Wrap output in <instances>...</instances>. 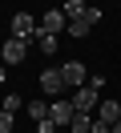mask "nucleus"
Wrapping results in <instances>:
<instances>
[{"label": "nucleus", "mask_w": 121, "mask_h": 133, "mask_svg": "<svg viewBox=\"0 0 121 133\" xmlns=\"http://www.w3.org/2000/svg\"><path fill=\"white\" fill-rule=\"evenodd\" d=\"M93 117H97V121H105V125H113V121L121 117V101H101Z\"/></svg>", "instance_id": "6e6552de"}, {"label": "nucleus", "mask_w": 121, "mask_h": 133, "mask_svg": "<svg viewBox=\"0 0 121 133\" xmlns=\"http://www.w3.org/2000/svg\"><path fill=\"white\" fill-rule=\"evenodd\" d=\"M4 73H8V65H0V85H4Z\"/></svg>", "instance_id": "a211bd4d"}, {"label": "nucleus", "mask_w": 121, "mask_h": 133, "mask_svg": "<svg viewBox=\"0 0 121 133\" xmlns=\"http://www.w3.org/2000/svg\"><path fill=\"white\" fill-rule=\"evenodd\" d=\"M61 73H65V85H69V89H85L89 85V69L81 65V61H65Z\"/></svg>", "instance_id": "7ed1b4c3"}, {"label": "nucleus", "mask_w": 121, "mask_h": 133, "mask_svg": "<svg viewBox=\"0 0 121 133\" xmlns=\"http://www.w3.org/2000/svg\"><path fill=\"white\" fill-rule=\"evenodd\" d=\"M73 109L77 113H97V105H101V93L93 89V85H85V89H73Z\"/></svg>", "instance_id": "f03ea898"}, {"label": "nucleus", "mask_w": 121, "mask_h": 133, "mask_svg": "<svg viewBox=\"0 0 121 133\" xmlns=\"http://www.w3.org/2000/svg\"><path fill=\"white\" fill-rule=\"evenodd\" d=\"M56 121V129H69L73 117H77V109H73V101H53V113H48Z\"/></svg>", "instance_id": "423d86ee"}, {"label": "nucleus", "mask_w": 121, "mask_h": 133, "mask_svg": "<svg viewBox=\"0 0 121 133\" xmlns=\"http://www.w3.org/2000/svg\"><path fill=\"white\" fill-rule=\"evenodd\" d=\"M40 89H44V97L53 101L56 93L69 89V85H65V73H61V69H44V73H40Z\"/></svg>", "instance_id": "20e7f679"}, {"label": "nucleus", "mask_w": 121, "mask_h": 133, "mask_svg": "<svg viewBox=\"0 0 121 133\" xmlns=\"http://www.w3.org/2000/svg\"><path fill=\"white\" fill-rule=\"evenodd\" d=\"M12 125H16V117H12V113H4V109H0V133H12Z\"/></svg>", "instance_id": "4468645a"}, {"label": "nucleus", "mask_w": 121, "mask_h": 133, "mask_svg": "<svg viewBox=\"0 0 121 133\" xmlns=\"http://www.w3.org/2000/svg\"><path fill=\"white\" fill-rule=\"evenodd\" d=\"M48 113H53V101H28V117L32 121H44Z\"/></svg>", "instance_id": "9d476101"}, {"label": "nucleus", "mask_w": 121, "mask_h": 133, "mask_svg": "<svg viewBox=\"0 0 121 133\" xmlns=\"http://www.w3.org/2000/svg\"><path fill=\"white\" fill-rule=\"evenodd\" d=\"M36 16H32V12H16L12 16V36H24V41H32V36H36Z\"/></svg>", "instance_id": "39448f33"}, {"label": "nucleus", "mask_w": 121, "mask_h": 133, "mask_svg": "<svg viewBox=\"0 0 121 133\" xmlns=\"http://www.w3.org/2000/svg\"><path fill=\"white\" fill-rule=\"evenodd\" d=\"M85 8H89V4H81V0H65V4H61V12H65V16H69V20H77V16H85Z\"/></svg>", "instance_id": "ddd939ff"}, {"label": "nucleus", "mask_w": 121, "mask_h": 133, "mask_svg": "<svg viewBox=\"0 0 121 133\" xmlns=\"http://www.w3.org/2000/svg\"><path fill=\"white\" fill-rule=\"evenodd\" d=\"M36 133H61V129H56L53 117H44V121H36Z\"/></svg>", "instance_id": "dca6fc26"}, {"label": "nucleus", "mask_w": 121, "mask_h": 133, "mask_svg": "<svg viewBox=\"0 0 121 133\" xmlns=\"http://www.w3.org/2000/svg\"><path fill=\"white\" fill-rule=\"evenodd\" d=\"M40 28H48V32H56V36H61L65 28H69V16H65L61 8H48V12H44V20H40Z\"/></svg>", "instance_id": "0eeeda50"}, {"label": "nucleus", "mask_w": 121, "mask_h": 133, "mask_svg": "<svg viewBox=\"0 0 121 133\" xmlns=\"http://www.w3.org/2000/svg\"><path fill=\"white\" fill-rule=\"evenodd\" d=\"M65 32H69V36H77V41H81V36H89V32H93V24H89L85 16H77V20H69V28H65Z\"/></svg>", "instance_id": "9b49d317"}, {"label": "nucleus", "mask_w": 121, "mask_h": 133, "mask_svg": "<svg viewBox=\"0 0 121 133\" xmlns=\"http://www.w3.org/2000/svg\"><path fill=\"white\" fill-rule=\"evenodd\" d=\"M28 44H32V41H24V36H8V41H4V49H0V61H4L8 69H12V65H20V61L28 57Z\"/></svg>", "instance_id": "f257e3e1"}, {"label": "nucleus", "mask_w": 121, "mask_h": 133, "mask_svg": "<svg viewBox=\"0 0 121 133\" xmlns=\"http://www.w3.org/2000/svg\"><path fill=\"white\" fill-rule=\"evenodd\" d=\"M0 109H4V113H12V117H16V109H20V97H4V101H0Z\"/></svg>", "instance_id": "2eb2a0df"}, {"label": "nucleus", "mask_w": 121, "mask_h": 133, "mask_svg": "<svg viewBox=\"0 0 121 133\" xmlns=\"http://www.w3.org/2000/svg\"><path fill=\"white\" fill-rule=\"evenodd\" d=\"M69 133H93V113H77L69 125Z\"/></svg>", "instance_id": "f8f14e48"}, {"label": "nucleus", "mask_w": 121, "mask_h": 133, "mask_svg": "<svg viewBox=\"0 0 121 133\" xmlns=\"http://www.w3.org/2000/svg\"><path fill=\"white\" fill-rule=\"evenodd\" d=\"M113 133H121V117H117V121H113Z\"/></svg>", "instance_id": "6ab92c4d"}, {"label": "nucleus", "mask_w": 121, "mask_h": 133, "mask_svg": "<svg viewBox=\"0 0 121 133\" xmlns=\"http://www.w3.org/2000/svg\"><path fill=\"white\" fill-rule=\"evenodd\" d=\"M61 4H65V0H61Z\"/></svg>", "instance_id": "aec40b11"}, {"label": "nucleus", "mask_w": 121, "mask_h": 133, "mask_svg": "<svg viewBox=\"0 0 121 133\" xmlns=\"http://www.w3.org/2000/svg\"><path fill=\"white\" fill-rule=\"evenodd\" d=\"M32 41L40 44V52H44V57H53V52H56V32H48V28H36V36H32Z\"/></svg>", "instance_id": "1a4fd4ad"}, {"label": "nucleus", "mask_w": 121, "mask_h": 133, "mask_svg": "<svg viewBox=\"0 0 121 133\" xmlns=\"http://www.w3.org/2000/svg\"><path fill=\"white\" fill-rule=\"evenodd\" d=\"M85 20H89V24H97V20H101V8H97V4H89V8H85Z\"/></svg>", "instance_id": "f3484780"}]
</instances>
